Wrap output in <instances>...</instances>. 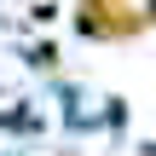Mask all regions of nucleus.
I'll use <instances>...</instances> for the list:
<instances>
[{"instance_id":"nucleus-1","label":"nucleus","mask_w":156,"mask_h":156,"mask_svg":"<svg viewBox=\"0 0 156 156\" xmlns=\"http://www.w3.org/2000/svg\"><path fill=\"white\" fill-rule=\"evenodd\" d=\"M75 29L93 35V41H133L145 29V12L127 6V0H81L75 6Z\"/></svg>"},{"instance_id":"nucleus-2","label":"nucleus","mask_w":156,"mask_h":156,"mask_svg":"<svg viewBox=\"0 0 156 156\" xmlns=\"http://www.w3.org/2000/svg\"><path fill=\"white\" fill-rule=\"evenodd\" d=\"M145 17H156V0H151V6H145Z\"/></svg>"}]
</instances>
